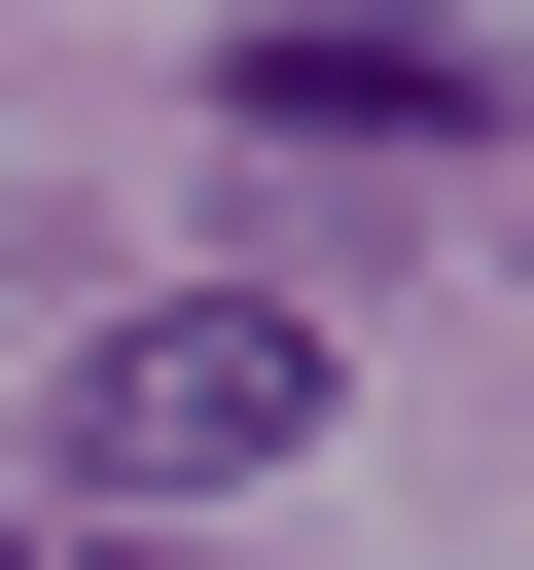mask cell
Listing matches in <instances>:
<instances>
[{"label": "cell", "instance_id": "obj_1", "mask_svg": "<svg viewBox=\"0 0 534 570\" xmlns=\"http://www.w3.org/2000/svg\"><path fill=\"white\" fill-rule=\"evenodd\" d=\"M356 356L285 321V285H142V321H71V392H36V463L107 499V534H178V499H249L285 428H320Z\"/></svg>", "mask_w": 534, "mask_h": 570}, {"label": "cell", "instance_id": "obj_2", "mask_svg": "<svg viewBox=\"0 0 534 570\" xmlns=\"http://www.w3.org/2000/svg\"><path fill=\"white\" fill-rule=\"evenodd\" d=\"M249 107H285V142H498V36H392V0H320V36H249Z\"/></svg>", "mask_w": 534, "mask_h": 570}, {"label": "cell", "instance_id": "obj_3", "mask_svg": "<svg viewBox=\"0 0 534 570\" xmlns=\"http://www.w3.org/2000/svg\"><path fill=\"white\" fill-rule=\"evenodd\" d=\"M0 570H178V534H0Z\"/></svg>", "mask_w": 534, "mask_h": 570}]
</instances>
